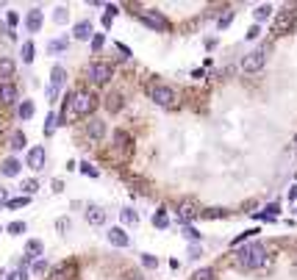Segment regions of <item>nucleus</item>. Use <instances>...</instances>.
Here are the masks:
<instances>
[{"instance_id":"nucleus-1","label":"nucleus","mask_w":297,"mask_h":280,"mask_svg":"<svg viewBox=\"0 0 297 280\" xmlns=\"http://www.w3.org/2000/svg\"><path fill=\"white\" fill-rule=\"evenodd\" d=\"M267 247L261 244V241H250V244L239 247V252H236V266L239 269H261L264 264H267Z\"/></svg>"},{"instance_id":"nucleus-2","label":"nucleus","mask_w":297,"mask_h":280,"mask_svg":"<svg viewBox=\"0 0 297 280\" xmlns=\"http://www.w3.org/2000/svg\"><path fill=\"white\" fill-rule=\"evenodd\" d=\"M95 97L89 92H72L70 100H67V117H86V114L95 111Z\"/></svg>"},{"instance_id":"nucleus-3","label":"nucleus","mask_w":297,"mask_h":280,"mask_svg":"<svg viewBox=\"0 0 297 280\" xmlns=\"http://www.w3.org/2000/svg\"><path fill=\"white\" fill-rule=\"evenodd\" d=\"M150 100L156 105H164V108H170V105H175V92L170 89V86H164V84H153L148 89Z\"/></svg>"},{"instance_id":"nucleus-4","label":"nucleus","mask_w":297,"mask_h":280,"mask_svg":"<svg viewBox=\"0 0 297 280\" xmlns=\"http://www.w3.org/2000/svg\"><path fill=\"white\" fill-rule=\"evenodd\" d=\"M139 20L153 31H167L170 28V20H167L161 11H156V8H145V11H139Z\"/></svg>"},{"instance_id":"nucleus-5","label":"nucleus","mask_w":297,"mask_h":280,"mask_svg":"<svg viewBox=\"0 0 297 280\" xmlns=\"http://www.w3.org/2000/svg\"><path fill=\"white\" fill-rule=\"evenodd\" d=\"M111 75H114L111 64H106V61H92V64H89V81H92V84H98V86L108 84Z\"/></svg>"},{"instance_id":"nucleus-6","label":"nucleus","mask_w":297,"mask_h":280,"mask_svg":"<svg viewBox=\"0 0 297 280\" xmlns=\"http://www.w3.org/2000/svg\"><path fill=\"white\" fill-rule=\"evenodd\" d=\"M264 64H267V50H253L242 58V70L245 72H261Z\"/></svg>"},{"instance_id":"nucleus-7","label":"nucleus","mask_w":297,"mask_h":280,"mask_svg":"<svg viewBox=\"0 0 297 280\" xmlns=\"http://www.w3.org/2000/svg\"><path fill=\"white\" fill-rule=\"evenodd\" d=\"M106 236H108V244H114V247H128V244H131L125 228H108Z\"/></svg>"},{"instance_id":"nucleus-8","label":"nucleus","mask_w":297,"mask_h":280,"mask_svg":"<svg viewBox=\"0 0 297 280\" xmlns=\"http://www.w3.org/2000/svg\"><path fill=\"white\" fill-rule=\"evenodd\" d=\"M72 275H75V261H64V264H58L53 269V278L50 280H72Z\"/></svg>"},{"instance_id":"nucleus-9","label":"nucleus","mask_w":297,"mask_h":280,"mask_svg":"<svg viewBox=\"0 0 297 280\" xmlns=\"http://www.w3.org/2000/svg\"><path fill=\"white\" fill-rule=\"evenodd\" d=\"M42 22H45L42 8H31V11H28V17H25V28H28L31 34H36V31L42 28Z\"/></svg>"},{"instance_id":"nucleus-10","label":"nucleus","mask_w":297,"mask_h":280,"mask_svg":"<svg viewBox=\"0 0 297 280\" xmlns=\"http://www.w3.org/2000/svg\"><path fill=\"white\" fill-rule=\"evenodd\" d=\"M86 222L100 228V225L106 222V211L100 208V205H89V208H86Z\"/></svg>"},{"instance_id":"nucleus-11","label":"nucleus","mask_w":297,"mask_h":280,"mask_svg":"<svg viewBox=\"0 0 297 280\" xmlns=\"http://www.w3.org/2000/svg\"><path fill=\"white\" fill-rule=\"evenodd\" d=\"M28 167L31 169H42L45 167V147L36 144L34 150H28Z\"/></svg>"},{"instance_id":"nucleus-12","label":"nucleus","mask_w":297,"mask_h":280,"mask_svg":"<svg viewBox=\"0 0 297 280\" xmlns=\"http://www.w3.org/2000/svg\"><path fill=\"white\" fill-rule=\"evenodd\" d=\"M72 36H75L78 42H86V39L92 36V22H89V20H81L78 25H75V31H72Z\"/></svg>"},{"instance_id":"nucleus-13","label":"nucleus","mask_w":297,"mask_h":280,"mask_svg":"<svg viewBox=\"0 0 297 280\" xmlns=\"http://www.w3.org/2000/svg\"><path fill=\"white\" fill-rule=\"evenodd\" d=\"M86 133L92 136L95 141H100L103 136H106V122H100V119H92L89 125H86Z\"/></svg>"},{"instance_id":"nucleus-14","label":"nucleus","mask_w":297,"mask_h":280,"mask_svg":"<svg viewBox=\"0 0 297 280\" xmlns=\"http://www.w3.org/2000/svg\"><path fill=\"white\" fill-rule=\"evenodd\" d=\"M17 72V64L11 58H0V78H3V84H8V78H14Z\"/></svg>"},{"instance_id":"nucleus-15","label":"nucleus","mask_w":297,"mask_h":280,"mask_svg":"<svg viewBox=\"0 0 297 280\" xmlns=\"http://www.w3.org/2000/svg\"><path fill=\"white\" fill-rule=\"evenodd\" d=\"M0 103H17V86L0 84Z\"/></svg>"},{"instance_id":"nucleus-16","label":"nucleus","mask_w":297,"mask_h":280,"mask_svg":"<svg viewBox=\"0 0 297 280\" xmlns=\"http://www.w3.org/2000/svg\"><path fill=\"white\" fill-rule=\"evenodd\" d=\"M0 172H3L6 178H17V175H20V161H14V158H6V161H3V167H0Z\"/></svg>"},{"instance_id":"nucleus-17","label":"nucleus","mask_w":297,"mask_h":280,"mask_svg":"<svg viewBox=\"0 0 297 280\" xmlns=\"http://www.w3.org/2000/svg\"><path fill=\"white\" fill-rule=\"evenodd\" d=\"M64 81H67V72H64V67H53V72H50V86L61 89Z\"/></svg>"},{"instance_id":"nucleus-18","label":"nucleus","mask_w":297,"mask_h":280,"mask_svg":"<svg viewBox=\"0 0 297 280\" xmlns=\"http://www.w3.org/2000/svg\"><path fill=\"white\" fill-rule=\"evenodd\" d=\"M34 111H36L34 100H22V103H20V111H17V114H20V119H31V117H34Z\"/></svg>"},{"instance_id":"nucleus-19","label":"nucleus","mask_w":297,"mask_h":280,"mask_svg":"<svg viewBox=\"0 0 297 280\" xmlns=\"http://www.w3.org/2000/svg\"><path fill=\"white\" fill-rule=\"evenodd\" d=\"M114 144H117V147H125V150H131V136H128L125 131H114Z\"/></svg>"},{"instance_id":"nucleus-20","label":"nucleus","mask_w":297,"mask_h":280,"mask_svg":"<svg viewBox=\"0 0 297 280\" xmlns=\"http://www.w3.org/2000/svg\"><path fill=\"white\" fill-rule=\"evenodd\" d=\"M42 241H39V238H31L28 244H25V252H28V258H36V255H42Z\"/></svg>"},{"instance_id":"nucleus-21","label":"nucleus","mask_w":297,"mask_h":280,"mask_svg":"<svg viewBox=\"0 0 297 280\" xmlns=\"http://www.w3.org/2000/svg\"><path fill=\"white\" fill-rule=\"evenodd\" d=\"M153 225H156L158 231L170 228V217H167V211H156V214H153Z\"/></svg>"},{"instance_id":"nucleus-22","label":"nucleus","mask_w":297,"mask_h":280,"mask_svg":"<svg viewBox=\"0 0 297 280\" xmlns=\"http://www.w3.org/2000/svg\"><path fill=\"white\" fill-rule=\"evenodd\" d=\"M34 58H36V45L34 42H25V45H22V61H34Z\"/></svg>"},{"instance_id":"nucleus-23","label":"nucleus","mask_w":297,"mask_h":280,"mask_svg":"<svg viewBox=\"0 0 297 280\" xmlns=\"http://www.w3.org/2000/svg\"><path fill=\"white\" fill-rule=\"evenodd\" d=\"M120 219H122L125 225H136V222H139V217H136L134 208H122V211H120Z\"/></svg>"},{"instance_id":"nucleus-24","label":"nucleus","mask_w":297,"mask_h":280,"mask_svg":"<svg viewBox=\"0 0 297 280\" xmlns=\"http://www.w3.org/2000/svg\"><path fill=\"white\" fill-rule=\"evenodd\" d=\"M200 211H195V205L192 203H184L181 205V222H186V219H192V217H198Z\"/></svg>"},{"instance_id":"nucleus-25","label":"nucleus","mask_w":297,"mask_h":280,"mask_svg":"<svg viewBox=\"0 0 297 280\" xmlns=\"http://www.w3.org/2000/svg\"><path fill=\"white\" fill-rule=\"evenodd\" d=\"M253 14H255V22H264V20H269V17H272V6H258Z\"/></svg>"},{"instance_id":"nucleus-26","label":"nucleus","mask_w":297,"mask_h":280,"mask_svg":"<svg viewBox=\"0 0 297 280\" xmlns=\"http://www.w3.org/2000/svg\"><path fill=\"white\" fill-rule=\"evenodd\" d=\"M56 125H58V117H56V111H50V114H48V119H45V133L50 136V133L56 131Z\"/></svg>"},{"instance_id":"nucleus-27","label":"nucleus","mask_w":297,"mask_h":280,"mask_svg":"<svg viewBox=\"0 0 297 280\" xmlns=\"http://www.w3.org/2000/svg\"><path fill=\"white\" fill-rule=\"evenodd\" d=\"M11 147H14V150H22V147H25V133H22V131H14V133H11Z\"/></svg>"},{"instance_id":"nucleus-28","label":"nucleus","mask_w":297,"mask_h":280,"mask_svg":"<svg viewBox=\"0 0 297 280\" xmlns=\"http://www.w3.org/2000/svg\"><path fill=\"white\" fill-rule=\"evenodd\" d=\"M20 189L25 191V197H28V194H36V189H39V183H36V181H22V183H20Z\"/></svg>"},{"instance_id":"nucleus-29","label":"nucleus","mask_w":297,"mask_h":280,"mask_svg":"<svg viewBox=\"0 0 297 280\" xmlns=\"http://www.w3.org/2000/svg\"><path fill=\"white\" fill-rule=\"evenodd\" d=\"M53 20H56L58 22V25H64V22H67V20H70V14H67V8H56V14H53Z\"/></svg>"},{"instance_id":"nucleus-30","label":"nucleus","mask_w":297,"mask_h":280,"mask_svg":"<svg viewBox=\"0 0 297 280\" xmlns=\"http://www.w3.org/2000/svg\"><path fill=\"white\" fill-rule=\"evenodd\" d=\"M50 53H56V50H67V39H53V42L48 45Z\"/></svg>"},{"instance_id":"nucleus-31","label":"nucleus","mask_w":297,"mask_h":280,"mask_svg":"<svg viewBox=\"0 0 297 280\" xmlns=\"http://www.w3.org/2000/svg\"><path fill=\"white\" fill-rule=\"evenodd\" d=\"M142 266H145V269H156L158 261L153 258V255H148V252H145V255H142Z\"/></svg>"},{"instance_id":"nucleus-32","label":"nucleus","mask_w":297,"mask_h":280,"mask_svg":"<svg viewBox=\"0 0 297 280\" xmlns=\"http://www.w3.org/2000/svg\"><path fill=\"white\" fill-rule=\"evenodd\" d=\"M103 45H106V36H103V34H95V36H92V50L98 53V50L103 47Z\"/></svg>"},{"instance_id":"nucleus-33","label":"nucleus","mask_w":297,"mask_h":280,"mask_svg":"<svg viewBox=\"0 0 297 280\" xmlns=\"http://www.w3.org/2000/svg\"><path fill=\"white\" fill-rule=\"evenodd\" d=\"M8 208H22V205H28V197H14V200H8Z\"/></svg>"},{"instance_id":"nucleus-34","label":"nucleus","mask_w":297,"mask_h":280,"mask_svg":"<svg viewBox=\"0 0 297 280\" xmlns=\"http://www.w3.org/2000/svg\"><path fill=\"white\" fill-rule=\"evenodd\" d=\"M195 280H214V269H200V272H195Z\"/></svg>"},{"instance_id":"nucleus-35","label":"nucleus","mask_w":297,"mask_h":280,"mask_svg":"<svg viewBox=\"0 0 297 280\" xmlns=\"http://www.w3.org/2000/svg\"><path fill=\"white\" fill-rule=\"evenodd\" d=\"M81 172H84V175H89V178H98V175H100L92 164H81Z\"/></svg>"},{"instance_id":"nucleus-36","label":"nucleus","mask_w":297,"mask_h":280,"mask_svg":"<svg viewBox=\"0 0 297 280\" xmlns=\"http://www.w3.org/2000/svg\"><path fill=\"white\" fill-rule=\"evenodd\" d=\"M25 231V222H11L8 225V233H11V236H17V233H22Z\"/></svg>"},{"instance_id":"nucleus-37","label":"nucleus","mask_w":297,"mask_h":280,"mask_svg":"<svg viewBox=\"0 0 297 280\" xmlns=\"http://www.w3.org/2000/svg\"><path fill=\"white\" fill-rule=\"evenodd\" d=\"M231 22H234V11H228L225 17H219V22H217V25H219V28H228Z\"/></svg>"},{"instance_id":"nucleus-38","label":"nucleus","mask_w":297,"mask_h":280,"mask_svg":"<svg viewBox=\"0 0 297 280\" xmlns=\"http://www.w3.org/2000/svg\"><path fill=\"white\" fill-rule=\"evenodd\" d=\"M8 280H28V272L25 269H14V272L8 275Z\"/></svg>"},{"instance_id":"nucleus-39","label":"nucleus","mask_w":297,"mask_h":280,"mask_svg":"<svg viewBox=\"0 0 297 280\" xmlns=\"http://www.w3.org/2000/svg\"><path fill=\"white\" fill-rule=\"evenodd\" d=\"M106 105H108V111H117V108H120V94H111Z\"/></svg>"},{"instance_id":"nucleus-40","label":"nucleus","mask_w":297,"mask_h":280,"mask_svg":"<svg viewBox=\"0 0 297 280\" xmlns=\"http://www.w3.org/2000/svg\"><path fill=\"white\" fill-rule=\"evenodd\" d=\"M184 236H186V238H192V241H198V238H200V233L195 231V228H189V225H186V228H184Z\"/></svg>"},{"instance_id":"nucleus-41","label":"nucleus","mask_w":297,"mask_h":280,"mask_svg":"<svg viewBox=\"0 0 297 280\" xmlns=\"http://www.w3.org/2000/svg\"><path fill=\"white\" fill-rule=\"evenodd\" d=\"M203 217H205V219H211V217H225V211H219V208H208V211H203Z\"/></svg>"},{"instance_id":"nucleus-42","label":"nucleus","mask_w":297,"mask_h":280,"mask_svg":"<svg viewBox=\"0 0 297 280\" xmlns=\"http://www.w3.org/2000/svg\"><path fill=\"white\" fill-rule=\"evenodd\" d=\"M6 22H8V25H11V28H14L17 22H20V17H17L14 11H8V14H6Z\"/></svg>"},{"instance_id":"nucleus-43","label":"nucleus","mask_w":297,"mask_h":280,"mask_svg":"<svg viewBox=\"0 0 297 280\" xmlns=\"http://www.w3.org/2000/svg\"><path fill=\"white\" fill-rule=\"evenodd\" d=\"M45 269H48V264H45V261H36V264H34V272H36V275H42Z\"/></svg>"},{"instance_id":"nucleus-44","label":"nucleus","mask_w":297,"mask_h":280,"mask_svg":"<svg viewBox=\"0 0 297 280\" xmlns=\"http://www.w3.org/2000/svg\"><path fill=\"white\" fill-rule=\"evenodd\" d=\"M117 50H120V53H122V58H131V50H128V47H125V45H122V42L117 45Z\"/></svg>"},{"instance_id":"nucleus-45","label":"nucleus","mask_w":297,"mask_h":280,"mask_svg":"<svg viewBox=\"0 0 297 280\" xmlns=\"http://www.w3.org/2000/svg\"><path fill=\"white\" fill-rule=\"evenodd\" d=\"M261 34V28H258V25H253V28L248 31V39H255V36Z\"/></svg>"},{"instance_id":"nucleus-46","label":"nucleus","mask_w":297,"mask_h":280,"mask_svg":"<svg viewBox=\"0 0 297 280\" xmlns=\"http://www.w3.org/2000/svg\"><path fill=\"white\" fill-rule=\"evenodd\" d=\"M56 228H58V231H67V228H70V219H58Z\"/></svg>"},{"instance_id":"nucleus-47","label":"nucleus","mask_w":297,"mask_h":280,"mask_svg":"<svg viewBox=\"0 0 297 280\" xmlns=\"http://www.w3.org/2000/svg\"><path fill=\"white\" fill-rule=\"evenodd\" d=\"M122 280H145V278H142L139 272H128V275H125V278H122Z\"/></svg>"},{"instance_id":"nucleus-48","label":"nucleus","mask_w":297,"mask_h":280,"mask_svg":"<svg viewBox=\"0 0 297 280\" xmlns=\"http://www.w3.org/2000/svg\"><path fill=\"white\" fill-rule=\"evenodd\" d=\"M58 97V89H56V86H50V89H48V100H56Z\"/></svg>"},{"instance_id":"nucleus-49","label":"nucleus","mask_w":297,"mask_h":280,"mask_svg":"<svg viewBox=\"0 0 297 280\" xmlns=\"http://www.w3.org/2000/svg\"><path fill=\"white\" fill-rule=\"evenodd\" d=\"M6 203H8V191L0 189V205H6Z\"/></svg>"},{"instance_id":"nucleus-50","label":"nucleus","mask_w":297,"mask_h":280,"mask_svg":"<svg viewBox=\"0 0 297 280\" xmlns=\"http://www.w3.org/2000/svg\"><path fill=\"white\" fill-rule=\"evenodd\" d=\"M189 258H200V247H189Z\"/></svg>"},{"instance_id":"nucleus-51","label":"nucleus","mask_w":297,"mask_h":280,"mask_svg":"<svg viewBox=\"0 0 297 280\" xmlns=\"http://www.w3.org/2000/svg\"><path fill=\"white\" fill-rule=\"evenodd\" d=\"M289 200H297V186H292V189H289Z\"/></svg>"}]
</instances>
